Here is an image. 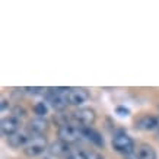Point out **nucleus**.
Wrapping results in <instances>:
<instances>
[{
  "label": "nucleus",
  "instance_id": "1",
  "mask_svg": "<svg viewBox=\"0 0 159 159\" xmlns=\"http://www.w3.org/2000/svg\"><path fill=\"white\" fill-rule=\"evenodd\" d=\"M58 137L60 140L66 142V143H73L83 137L82 125L79 124H72V123H64L58 127Z\"/></svg>",
  "mask_w": 159,
  "mask_h": 159
},
{
  "label": "nucleus",
  "instance_id": "14",
  "mask_svg": "<svg viewBox=\"0 0 159 159\" xmlns=\"http://www.w3.org/2000/svg\"><path fill=\"white\" fill-rule=\"evenodd\" d=\"M67 159H86V153H83L82 150H72Z\"/></svg>",
  "mask_w": 159,
  "mask_h": 159
},
{
  "label": "nucleus",
  "instance_id": "3",
  "mask_svg": "<svg viewBox=\"0 0 159 159\" xmlns=\"http://www.w3.org/2000/svg\"><path fill=\"white\" fill-rule=\"evenodd\" d=\"M112 148H114L117 152L124 153L125 156L136 149L134 140L131 139L129 134H125V133H118V134H116L112 137Z\"/></svg>",
  "mask_w": 159,
  "mask_h": 159
},
{
  "label": "nucleus",
  "instance_id": "7",
  "mask_svg": "<svg viewBox=\"0 0 159 159\" xmlns=\"http://www.w3.org/2000/svg\"><path fill=\"white\" fill-rule=\"evenodd\" d=\"M125 159H156V152L150 145L142 143L131 153L127 155Z\"/></svg>",
  "mask_w": 159,
  "mask_h": 159
},
{
  "label": "nucleus",
  "instance_id": "15",
  "mask_svg": "<svg viewBox=\"0 0 159 159\" xmlns=\"http://www.w3.org/2000/svg\"><path fill=\"white\" fill-rule=\"evenodd\" d=\"M116 112L117 114H120V116H129L130 114V110L129 108H125V107H117L116 108Z\"/></svg>",
  "mask_w": 159,
  "mask_h": 159
},
{
  "label": "nucleus",
  "instance_id": "2",
  "mask_svg": "<svg viewBox=\"0 0 159 159\" xmlns=\"http://www.w3.org/2000/svg\"><path fill=\"white\" fill-rule=\"evenodd\" d=\"M47 146H48V142H47L45 136H31L29 142L22 150L28 158H35V156L43 153L47 149Z\"/></svg>",
  "mask_w": 159,
  "mask_h": 159
},
{
  "label": "nucleus",
  "instance_id": "13",
  "mask_svg": "<svg viewBox=\"0 0 159 159\" xmlns=\"http://www.w3.org/2000/svg\"><path fill=\"white\" fill-rule=\"evenodd\" d=\"M32 111H34V114H37V117H45L48 114V105H47V102H37L34 107H32Z\"/></svg>",
  "mask_w": 159,
  "mask_h": 159
},
{
  "label": "nucleus",
  "instance_id": "4",
  "mask_svg": "<svg viewBox=\"0 0 159 159\" xmlns=\"http://www.w3.org/2000/svg\"><path fill=\"white\" fill-rule=\"evenodd\" d=\"M72 120L82 127H91L97 120V114L92 108H79L73 112Z\"/></svg>",
  "mask_w": 159,
  "mask_h": 159
},
{
  "label": "nucleus",
  "instance_id": "5",
  "mask_svg": "<svg viewBox=\"0 0 159 159\" xmlns=\"http://www.w3.org/2000/svg\"><path fill=\"white\" fill-rule=\"evenodd\" d=\"M48 129V121L43 117L31 118L26 124V133L29 136H44L43 133Z\"/></svg>",
  "mask_w": 159,
  "mask_h": 159
},
{
  "label": "nucleus",
  "instance_id": "18",
  "mask_svg": "<svg viewBox=\"0 0 159 159\" xmlns=\"http://www.w3.org/2000/svg\"><path fill=\"white\" fill-rule=\"evenodd\" d=\"M7 108V101L6 99H2V111H5Z\"/></svg>",
  "mask_w": 159,
  "mask_h": 159
},
{
  "label": "nucleus",
  "instance_id": "10",
  "mask_svg": "<svg viewBox=\"0 0 159 159\" xmlns=\"http://www.w3.org/2000/svg\"><path fill=\"white\" fill-rule=\"evenodd\" d=\"M136 129L143 131H150L159 129V117L155 116H143L136 121Z\"/></svg>",
  "mask_w": 159,
  "mask_h": 159
},
{
  "label": "nucleus",
  "instance_id": "11",
  "mask_svg": "<svg viewBox=\"0 0 159 159\" xmlns=\"http://www.w3.org/2000/svg\"><path fill=\"white\" fill-rule=\"evenodd\" d=\"M82 131H83V137H86L91 143H93L98 148L104 146V137L98 130L92 129V127H82Z\"/></svg>",
  "mask_w": 159,
  "mask_h": 159
},
{
  "label": "nucleus",
  "instance_id": "16",
  "mask_svg": "<svg viewBox=\"0 0 159 159\" xmlns=\"http://www.w3.org/2000/svg\"><path fill=\"white\" fill-rule=\"evenodd\" d=\"M25 91L28 92V93H31V95H38V93H41V92L44 91L43 88H25Z\"/></svg>",
  "mask_w": 159,
  "mask_h": 159
},
{
  "label": "nucleus",
  "instance_id": "19",
  "mask_svg": "<svg viewBox=\"0 0 159 159\" xmlns=\"http://www.w3.org/2000/svg\"><path fill=\"white\" fill-rule=\"evenodd\" d=\"M158 139H159V133H158Z\"/></svg>",
  "mask_w": 159,
  "mask_h": 159
},
{
  "label": "nucleus",
  "instance_id": "12",
  "mask_svg": "<svg viewBox=\"0 0 159 159\" xmlns=\"http://www.w3.org/2000/svg\"><path fill=\"white\" fill-rule=\"evenodd\" d=\"M29 139H31V136L28 133H16V134L7 137V143H9V146L15 148V149H18V148L24 149L26 146V143L29 142Z\"/></svg>",
  "mask_w": 159,
  "mask_h": 159
},
{
  "label": "nucleus",
  "instance_id": "17",
  "mask_svg": "<svg viewBox=\"0 0 159 159\" xmlns=\"http://www.w3.org/2000/svg\"><path fill=\"white\" fill-rule=\"evenodd\" d=\"M86 159H104V156L98 152H91V153H86Z\"/></svg>",
  "mask_w": 159,
  "mask_h": 159
},
{
  "label": "nucleus",
  "instance_id": "8",
  "mask_svg": "<svg viewBox=\"0 0 159 159\" xmlns=\"http://www.w3.org/2000/svg\"><path fill=\"white\" fill-rule=\"evenodd\" d=\"M67 98L70 105H82L89 99V92L85 88H70Z\"/></svg>",
  "mask_w": 159,
  "mask_h": 159
},
{
  "label": "nucleus",
  "instance_id": "6",
  "mask_svg": "<svg viewBox=\"0 0 159 159\" xmlns=\"http://www.w3.org/2000/svg\"><path fill=\"white\" fill-rule=\"evenodd\" d=\"M19 127H20V118H18V117H15V116L5 117L2 120V123H0L2 133L5 136H7V137L16 134L18 130H19Z\"/></svg>",
  "mask_w": 159,
  "mask_h": 159
},
{
  "label": "nucleus",
  "instance_id": "9",
  "mask_svg": "<svg viewBox=\"0 0 159 159\" xmlns=\"http://www.w3.org/2000/svg\"><path fill=\"white\" fill-rule=\"evenodd\" d=\"M48 152L53 155V156H56V158H66L67 159V156L72 153V149H70L69 143H66V142H63V140L58 139L48 146Z\"/></svg>",
  "mask_w": 159,
  "mask_h": 159
}]
</instances>
